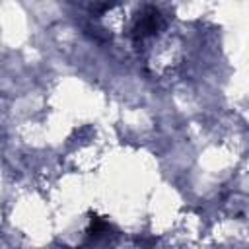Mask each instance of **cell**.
<instances>
[{
  "label": "cell",
  "instance_id": "cell-1",
  "mask_svg": "<svg viewBox=\"0 0 249 249\" xmlns=\"http://www.w3.org/2000/svg\"><path fill=\"white\" fill-rule=\"evenodd\" d=\"M160 25H161V16H160V12L154 10V8H148V10L140 16V19H138V23H136V35L146 37V35H150V33H156V31L160 29Z\"/></svg>",
  "mask_w": 249,
  "mask_h": 249
}]
</instances>
